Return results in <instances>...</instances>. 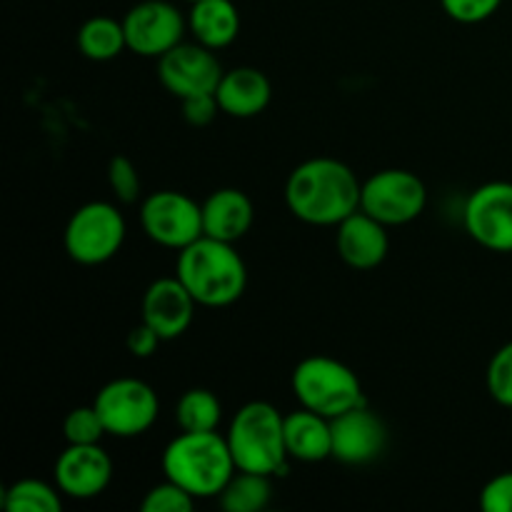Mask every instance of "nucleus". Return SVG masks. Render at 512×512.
Wrapping results in <instances>:
<instances>
[{
	"label": "nucleus",
	"instance_id": "f257e3e1",
	"mask_svg": "<svg viewBox=\"0 0 512 512\" xmlns=\"http://www.w3.org/2000/svg\"><path fill=\"white\" fill-rule=\"evenodd\" d=\"M363 183L335 158H310L300 163L285 183V203L298 220L320 228H338L360 210Z\"/></svg>",
	"mask_w": 512,
	"mask_h": 512
},
{
	"label": "nucleus",
	"instance_id": "f03ea898",
	"mask_svg": "<svg viewBox=\"0 0 512 512\" xmlns=\"http://www.w3.org/2000/svg\"><path fill=\"white\" fill-rule=\"evenodd\" d=\"M175 275L203 308H228L243 298L248 285V268L235 250V243L208 235L178 250Z\"/></svg>",
	"mask_w": 512,
	"mask_h": 512
},
{
	"label": "nucleus",
	"instance_id": "7ed1b4c3",
	"mask_svg": "<svg viewBox=\"0 0 512 512\" xmlns=\"http://www.w3.org/2000/svg\"><path fill=\"white\" fill-rule=\"evenodd\" d=\"M235 460L225 435L185 433L168 443L163 453L165 478L188 490L195 500L218 498L228 480L235 475Z\"/></svg>",
	"mask_w": 512,
	"mask_h": 512
},
{
	"label": "nucleus",
	"instance_id": "20e7f679",
	"mask_svg": "<svg viewBox=\"0 0 512 512\" xmlns=\"http://www.w3.org/2000/svg\"><path fill=\"white\" fill-rule=\"evenodd\" d=\"M225 440L233 453L235 468L245 473L278 475L288 463L285 448V415L265 400L245 403L230 420Z\"/></svg>",
	"mask_w": 512,
	"mask_h": 512
},
{
	"label": "nucleus",
	"instance_id": "39448f33",
	"mask_svg": "<svg viewBox=\"0 0 512 512\" xmlns=\"http://www.w3.org/2000/svg\"><path fill=\"white\" fill-rule=\"evenodd\" d=\"M290 388L300 408L315 410L330 420L365 403L358 375L348 365L328 355H310L300 360L290 378Z\"/></svg>",
	"mask_w": 512,
	"mask_h": 512
},
{
	"label": "nucleus",
	"instance_id": "423d86ee",
	"mask_svg": "<svg viewBox=\"0 0 512 512\" xmlns=\"http://www.w3.org/2000/svg\"><path fill=\"white\" fill-rule=\"evenodd\" d=\"M65 253L80 265H103L125 243V218L113 203L93 200L70 215L65 225Z\"/></svg>",
	"mask_w": 512,
	"mask_h": 512
},
{
	"label": "nucleus",
	"instance_id": "0eeeda50",
	"mask_svg": "<svg viewBox=\"0 0 512 512\" xmlns=\"http://www.w3.org/2000/svg\"><path fill=\"white\" fill-rule=\"evenodd\" d=\"M428 188L420 175L403 168H385L370 175L360 190V210L388 228L408 225L423 215Z\"/></svg>",
	"mask_w": 512,
	"mask_h": 512
},
{
	"label": "nucleus",
	"instance_id": "6e6552de",
	"mask_svg": "<svg viewBox=\"0 0 512 512\" xmlns=\"http://www.w3.org/2000/svg\"><path fill=\"white\" fill-rule=\"evenodd\" d=\"M93 405L113 438H138L148 433L160 413L155 390L138 378L110 380L98 390Z\"/></svg>",
	"mask_w": 512,
	"mask_h": 512
},
{
	"label": "nucleus",
	"instance_id": "1a4fd4ad",
	"mask_svg": "<svg viewBox=\"0 0 512 512\" xmlns=\"http://www.w3.org/2000/svg\"><path fill=\"white\" fill-rule=\"evenodd\" d=\"M140 225L155 245L183 250L203 238V205L180 190H158L140 205Z\"/></svg>",
	"mask_w": 512,
	"mask_h": 512
},
{
	"label": "nucleus",
	"instance_id": "9d476101",
	"mask_svg": "<svg viewBox=\"0 0 512 512\" xmlns=\"http://www.w3.org/2000/svg\"><path fill=\"white\" fill-rule=\"evenodd\" d=\"M123 28L128 50L143 58H163L183 43L188 18L168 0H143L125 13Z\"/></svg>",
	"mask_w": 512,
	"mask_h": 512
},
{
	"label": "nucleus",
	"instance_id": "9b49d317",
	"mask_svg": "<svg viewBox=\"0 0 512 512\" xmlns=\"http://www.w3.org/2000/svg\"><path fill=\"white\" fill-rule=\"evenodd\" d=\"M470 238L493 253H512V183L493 180L470 193L463 210Z\"/></svg>",
	"mask_w": 512,
	"mask_h": 512
},
{
	"label": "nucleus",
	"instance_id": "f8f14e48",
	"mask_svg": "<svg viewBox=\"0 0 512 512\" xmlns=\"http://www.w3.org/2000/svg\"><path fill=\"white\" fill-rule=\"evenodd\" d=\"M223 73L215 50L200 43H180L158 58L160 85L178 100L215 93Z\"/></svg>",
	"mask_w": 512,
	"mask_h": 512
},
{
	"label": "nucleus",
	"instance_id": "ddd939ff",
	"mask_svg": "<svg viewBox=\"0 0 512 512\" xmlns=\"http://www.w3.org/2000/svg\"><path fill=\"white\" fill-rule=\"evenodd\" d=\"M333 428V458L343 465L375 463L388 448V425L385 420L360 403L330 420Z\"/></svg>",
	"mask_w": 512,
	"mask_h": 512
},
{
	"label": "nucleus",
	"instance_id": "4468645a",
	"mask_svg": "<svg viewBox=\"0 0 512 512\" xmlns=\"http://www.w3.org/2000/svg\"><path fill=\"white\" fill-rule=\"evenodd\" d=\"M60 493L73 500H93L108 490L113 480V460L98 445H68L53 468Z\"/></svg>",
	"mask_w": 512,
	"mask_h": 512
},
{
	"label": "nucleus",
	"instance_id": "2eb2a0df",
	"mask_svg": "<svg viewBox=\"0 0 512 512\" xmlns=\"http://www.w3.org/2000/svg\"><path fill=\"white\" fill-rule=\"evenodd\" d=\"M195 298L180 278H160L148 285L140 303L143 323H148L163 340H175L188 333L195 318Z\"/></svg>",
	"mask_w": 512,
	"mask_h": 512
},
{
	"label": "nucleus",
	"instance_id": "dca6fc26",
	"mask_svg": "<svg viewBox=\"0 0 512 512\" xmlns=\"http://www.w3.org/2000/svg\"><path fill=\"white\" fill-rule=\"evenodd\" d=\"M335 245H338V255L345 265L355 270H373L390 253L388 225L375 220L365 210H355L338 225Z\"/></svg>",
	"mask_w": 512,
	"mask_h": 512
},
{
	"label": "nucleus",
	"instance_id": "f3484780",
	"mask_svg": "<svg viewBox=\"0 0 512 512\" xmlns=\"http://www.w3.org/2000/svg\"><path fill=\"white\" fill-rule=\"evenodd\" d=\"M215 98L220 103V113L230 115V118H255L263 113L273 98V85H270L268 75L260 73L258 68H240L225 70L220 78Z\"/></svg>",
	"mask_w": 512,
	"mask_h": 512
},
{
	"label": "nucleus",
	"instance_id": "a211bd4d",
	"mask_svg": "<svg viewBox=\"0 0 512 512\" xmlns=\"http://www.w3.org/2000/svg\"><path fill=\"white\" fill-rule=\"evenodd\" d=\"M253 200L238 188L213 190L203 200V235L225 243H238L253 228Z\"/></svg>",
	"mask_w": 512,
	"mask_h": 512
},
{
	"label": "nucleus",
	"instance_id": "6ab92c4d",
	"mask_svg": "<svg viewBox=\"0 0 512 512\" xmlns=\"http://www.w3.org/2000/svg\"><path fill=\"white\" fill-rule=\"evenodd\" d=\"M285 448L300 463H323L333 458V428L330 418L315 410L298 408L285 415Z\"/></svg>",
	"mask_w": 512,
	"mask_h": 512
},
{
	"label": "nucleus",
	"instance_id": "aec40b11",
	"mask_svg": "<svg viewBox=\"0 0 512 512\" xmlns=\"http://www.w3.org/2000/svg\"><path fill=\"white\" fill-rule=\"evenodd\" d=\"M188 30L195 43L210 50H223L240 33V13L233 0H198L190 3Z\"/></svg>",
	"mask_w": 512,
	"mask_h": 512
},
{
	"label": "nucleus",
	"instance_id": "412c9836",
	"mask_svg": "<svg viewBox=\"0 0 512 512\" xmlns=\"http://www.w3.org/2000/svg\"><path fill=\"white\" fill-rule=\"evenodd\" d=\"M75 40H78L80 53L95 63H108V60L118 58L123 50H128L123 20H115L110 15H95V18L85 20Z\"/></svg>",
	"mask_w": 512,
	"mask_h": 512
},
{
	"label": "nucleus",
	"instance_id": "4be33fe9",
	"mask_svg": "<svg viewBox=\"0 0 512 512\" xmlns=\"http://www.w3.org/2000/svg\"><path fill=\"white\" fill-rule=\"evenodd\" d=\"M270 498H273L270 475L235 470L223 493L218 495V503L225 512H260L268 508Z\"/></svg>",
	"mask_w": 512,
	"mask_h": 512
},
{
	"label": "nucleus",
	"instance_id": "5701e85b",
	"mask_svg": "<svg viewBox=\"0 0 512 512\" xmlns=\"http://www.w3.org/2000/svg\"><path fill=\"white\" fill-rule=\"evenodd\" d=\"M223 420V403L208 388H193L183 393L175 405V423L185 433H210Z\"/></svg>",
	"mask_w": 512,
	"mask_h": 512
},
{
	"label": "nucleus",
	"instance_id": "b1692460",
	"mask_svg": "<svg viewBox=\"0 0 512 512\" xmlns=\"http://www.w3.org/2000/svg\"><path fill=\"white\" fill-rule=\"evenodd\" d=\"M3 510L8 512H60L63 493L58 485L38 478H23L3 490Z\"/></svg>",
	"mask_w": 512,
	"mask_h": 512
},
{
	"label": "nucleus",
	"instance_id": "393cba45",
	"mask_svg": "<svg viewBox=\"0 0 512 512\" xmlns=\"http://www.w3.org/2000/svg\"><path fill=\"white\" fill-rule=\"evenodd\" d=\"M108 435L95 405L73 408L63 420V438L68 445H98Z\"/></svg>",
	"mask_w": 512,
	"mask_h": 512
},
{
	"label": "nucleus",
	"instance_id": "a878e982",
	"mask_svg": "<svg viewBox=\"0 0 512 512\" xmlns=\"http://www.w3.org/2000/svg\"><path fill=\"white\" fill-rule=\"evenodd\" d=\"M198 500L188 493L185 488H180L178 483L165 478L163 483L153 485V488L145 493V498L140 500V510L143 512H190L195 508Z\"/></svg>",
	"mask_w": 512,
	"mask_h": 512
},
{
	"label": "nucleus",
	"instance_id": "bb28decb",
	"mask_svg": "<svg viewBox=\"0 0 512 512\" xmlns=\"http://www.w3.org/2000/svg\"><path fill=\"white\" fill-rule=\"evenodd\" d=\"M485 380L490 398L503 408H512V340L490 358Z\"/></svg>",
	"mask_w": 512,
	"mask_h": 512
},
{
	"label": "nucleus",
	"instance_id": "cd10ccee",
	"mask_svg": "<svg viewBox=\"0 0 512 512\" xmlns=\"http://www.w3.org/2000/svg\"><path fill=\"white\" fill-rule=\"evenodd\" d=\"M108 183H110V190H113V195L118 203L133 205L140 200L143 183H140L138 168L133 165V160L125 158V155H115V158L110 160Z\"/></svg>",
	"mask_w": 512,
	"mask_h": 512
},
{
	"label": "nucleus",
	"instance_id": "c85d7f7f",
	"mask_svg": "<svg viewBox=\"0 0 512 512\" xmlns=\"http://www.w3.org/2000/svg\"><path fill=\"white\" fill-rule=\"evenodd\" d=\"M440 5L455 23L475 25L493 18L500 5H503V0H440Z\"/></svg>",
	"mask_w": 512,
	"mask_h": 512
},
{
	"label": "nucleus",
	"instance_id": "c756f323",
	"mask_svg": "<svg viewBox=\"0 0 512 512\" xmlns=\"http://www.w3.org/2000/svg\"><path fill=\"white\" fill-rule=\"evenodd\" d=\"M480 508L485 512H512V470L485 483L480 493Z\"/></svg>",
	"mask_w": 512,
	"mask_h": 512
},
{
	"label": "nucleus",
	"instance_id": "7c9ffc66",
	"mask_svg": "<svg viewBox=\"0 0 512 512\" xmlns=\"http://www.w3.org/2000/svg\"><path fill=\"white\" fill-rule=\"evenodd\" d=\"M183 103V118L188 120L195 128H205V125L213 123L220 113V103L215 98V93H203L193 95V98L180 100Z\"/></svg>",
	"mask_w": 512,
	"mask_h": 512
},
{
	"label": "nucleus",
	"instance_id": "2f4dec72",
	"mask_svg": "<svg viewBox=\"0 0 512 512\" xmlns=\"http://www.w3.org/2000/svg\"><path fill=\"white\" fill-rule=\"evenodd\" d=\"M160 343H163V338L148 323H143V320L128 333V350L135 358H150L158 350Z\"/></svg>",
	"mask_w": 512,
	"mask_h": 512
},
{
	"label": "nucleus",
	"instance_id": "473e14b6",
	"mask_svg": "<svg viewBox=\"0 0 512 512\" xmlns=\"http://www.w3.org/2000/svg\"><path fill=\"white\" fill-rule=\"evenodd\" d=\"M185 3H198V0H185Z\"/></svg>",
	"mask_w": 512,
	"mask_h": 512
}]
</instances>
